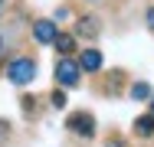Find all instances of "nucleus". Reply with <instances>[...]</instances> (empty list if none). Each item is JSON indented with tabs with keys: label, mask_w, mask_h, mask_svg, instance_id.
<instances>
[{
	"label": "nucleus",
	"mask_w": 154,
	"mask_h": 147,
	"mask_svg": "<svg viewBox=\"0 0 154 147\" xmlns=\"http://www.w3.org/2000/svg\"><path fill=\"white\" fill-rule=\"evenodd\" d=\"M23 108H26V111H33V108H36V98H33V95H26V98H23Z\"/></svg>",
	"instance_id": "nucleus-11"
},
{
	"label": "nucleus",
	"mask_w": 154,
	"mask_h": 147,
	"mask_svg": "<svg viewBox=\"0 0 154 147\" xmlns=\"http://www.w3.org/2000/svg\"><path fill=\"white\" fill-rule=\"evenodd\" d=\"M79 62H72V59H59L56 62V79H59V85H79Z\"/></svg>",
	"instance_id": "nucleus-3"
},
{
	"label": "nucleus",
	"mask_w": 154,
	"mask_h": 147,
	"mask_svg": "<svg viewBox=\"0 0 154 147\" xmlns=\"http://www.w3.org/2000/svg\"><path fill=\"white\" fill-rule=\"evenodd\" d=\"M151 115H154V98H151Z\"/></svg>",
	"instance_id": "nucleus-15"
},
{
	"label": "nucleus",
	"mask_w": 154,
	"mask_h": 147,
	"mask_svg": "<svg viewBox=\"0 0 154 147\" xmlns=\"http://www.w3.org/2000/svg\"><path fill=\"white\" fill-rule=\"evenodd\" d=\"M0 137H7V121H0Z\"/></svg>",
	"instance_id": "nucleus-14"
},
{
	"label": "nucleus",
	"mask_w": 154,
	"mask_h": 147,
	"mask_svg": "<svg viewBox=\"0 0 154 147\" xmlns=\"http://www.w3.org/2000/svg\"><path fill=\"white\" fill-rule=\"evenodd\" d=\"M53 108H66V95L62 92H53Z\"/></svg>",
	"instance_id": "nucleus-10"
},
{
	"label": "nucleus",
	"mask_w": 154,
	"mask_h": 147,
	"mask_svg": "<svg viewBox=\"0 0 154 147\" xmlns=\"http://www.w3.org/2000/svg\"><path fill=\"white\" fill-rule=\"evenodd\" d=\"M53 46L59 49L62 56H69V52H72V46H75V36H72V33H56V39H53Z\"/></svg>",
	"instance_id": "nucleus-7"
},
{
	"label": "nucleus",
	"mask_w": 154,
	"mask_h": 147,
	"mask_svg": "<svg viewBox=\"0 0 154 147\" xmlns=\"http://www.w3.org/2000/svg\"><path fill=\"white\" fill-rule=\"evenodd\" d=\"M148 26L154 29V7H151V10H148Z\"/></svg>",
	"instance_id": "nucleus-12"
},
{
	"label": "nucleus",
	"mask_w": 154,
	"mask_h": 147,
	"mask_svg": "<svg viewBox=\"0 0 154 147\" xmlns=\"http://www.w3.org/2000/svg\"><path fill=\"white\" fill-rule=\"evenodd\" d=\"M131 98H134V101H144V98H151V88L144 85V82H134V85H131Z\"/></svg>",
	"instance_id": "nucleus-9"
},
{
	"label": "nucleus",
	"mask_w": 154,
	"mask_h": 147,
	"mask_svg": "<svg viewBox=\"0 0 154 147\" xmlns=\"http://www.w3.org/2000/svg\"><path fill=\"white\" fill-rule=\"evenodd\" d=\"M134 134H138V137H151L154 134V115L138 118V121H134Z\"/></svg>",
	"instance_id": "nucleus-8"
},
{
	"label": "nucleus",
	"mask_w": 154,
	"mask_h": 147,
	"mask_svg": "<svg viewBox=\"0 0 154 147\" xmlns=\"http://www.w3.org/2000/svg\"><path fill=\"white\" fill-rule=\"evenodd\" d=\"M98 20H95V16H82V20H79V23H75V33H79V36H85V39H95V36H98Z\"/></svg>",
	"instance_id": "nucleus-6"
},
{
	"label": "nucleus",
	"mask_w": 154,
	"mask_h": 147,
	"mask_svg": "<svg viewBox=\"0 0 154 147\" xmlns=\"http://www.w3.org/2000/svg\"><path fill=\"white\" fill-rule=\"evenodd\" d=\"M66 128L75 131L79 137H92V134H95V118L89 115V111H75V115H69Z\"/></svg>",
	"instance_id": "nucleus-2"
},
{
	"label": "nucleus",
	"mask_w": 154,
	"mask_h": 147,
	"mask_svg": "<svg viewBox=\"0 0 154 147\" xmlns=\"http://www.w3.org/2000/svg\"><path fill=\"white\" fill-rule=\"evenodd\" d=\"M33 36H36L39 43H53V39H56V23H53V20H36V23H33Z\"/></svg>",
	"instance_id": "nucleus-4"
},
{
	"label": "nucleus",
	"mask_w": 154,
	"mask_h": 147,
	"mask_svg": "<svg viewBox=\"0 0 154 147\" xmlns=\"http://www.w3.org/2000/svg\"><path fill=\"white\" fill-rule=\"evenodd\" d=\"M7 75H10V82H13V85H26V82L36 79V62L20 56V59H13V62L7 65Z\"/></svg>",
	"instance_id": "nucleus-1"
},
{
	"label": "nucleus",
	"mask_w": 154,
	"mask_h": 147,
	"mask_svg": "<svg viewBox=\"0 0 154 147\" xmlns=\"http://www.w3.org/2000/svg\"><path fill=\"white\" fill-rule=\"evenodd\" d=\"M79 69H85V72H98V69H102V52H98V49H85V52L79 56Z\"/></svg>",
	"instance_id": "nucleus-5"
},
{
	"label": "nucleus",
	"mask_w": 154,
	"mask_h": 147,
	"mask_svg": "<svg viewBox=\"0 0 154 147\" xmlns=\"http://www.w3.org/2000/svg\"><path fill=\"white\" fill-rule=\"evenodd\" d=\"M0 49H3V39H0Z\"/></svg>",
	"instance_id": "nucleus-16"
},
{
	"label": "nucleus",
	"mask_w": 154,
	"mask_h": 147,
	"mask_svg": "<svg viewBox=\"0 0 154 147\" xmlns=\"http://www.w3.org/2000/svg\"><path fill=\"white\" fill-rule=\"evenodd\" d=\"M105 147H122V141H118V137H112V141H108Z\"/></svg>",
	"instance_id": "nucleus-13"
}]
</instances>
